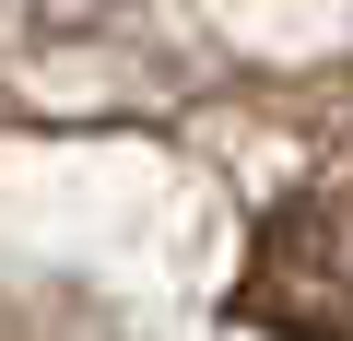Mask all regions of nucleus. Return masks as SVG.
I'll list each match as a JSON object with an SVG mask.
<instances>
[{
    "mask_svg": "<svg viewBox=\"0 0 353 341\" xmlns=\"http://www.w3.org/2000/svg\"><path fill=\"white\" fill-rule=\"evenodd\" d=\"M236 318L283 341H353V189H294L259 212Z\"/></svg>",
    "mask_w": 353,
    "mask_h": 341,
    "instance_id": "obj_1",
    "label": "nucleus"
}]
</instances>
